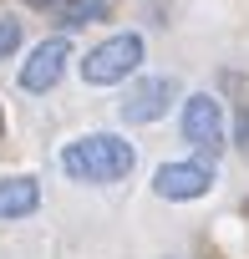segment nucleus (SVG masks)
<instances>
[{"label":"nucleus","mask_w":249,"mask_h":259,"mask_svg":"<svg viewBox=\"0 0 249 259\" xmlns=\"http://www.w3.org/2000/svg\"><path fill=\"white\" fill-rule=\"evenodd\" d=\"M244 208H249V203H244Z\"/></svg>","instance_id":"12"},{"label":"nucleus","mask_w":249,"mask_h":259,"mask_svg":"<svg viewBox=\"0 0 249 259\" xmlns=\"http://www.w3.org/2000/svg\"><path fill=\"white\" fill-rule=\"evenodd\" d=\"M107 21V0H61V26H97Z\"/></svg>","instance_id":"8"},{"label":"nucleus","mask_w":249,"mask_h":259,"mask_svg":"<svg viewBox=\"0 0 249 259\" xmlns=\"http://www.w3.org/2000/svg\"><path fill=\"white\" fill-rule=\"evenodd\" d=\"M178 102V81L173 76H143L128 87V97L117 102V117L128 122V127H148L158 117H168V107Z\"/></svg>","instance_id":"3"},{"label":"nucleus","mask_w":249,"mask_h":259,"mask_svg":"<svg viewBox=\"0 0 249 259\" xmlns=\"http://www.w3.org/2000/svg\"><path fill=\"white\" fill-rule=\"evenodd\" d=\"M133 163H138L133 143L117 138V133H87V138H76V143L61 148V173H66L71 183H97V188H102V183L128 178Z\"/></svg>","instance_id":"1"},{"label":"nucleus","mask_w":249,"mask_h":259,"mask_svg":"<svg viewBox=\"0 0 249 259\" xmlns=\"http://www.w3.org/2000/svg\"><path fill=\"white\" fill-rule=\"evenodd\" d=\"M76 66H81V81H87V87H117V81H128V76L143 66V36H138V31L107 36V41L92 46Z\"/></svg>","instance_id":"2"},{"label":"nucleus","mask_w":249,"mask_h":259,"mask_svg":"<svg viewBox=\"0 0 249 259\" xmlns=\"http://www.w3.org/2000/svg\"><path fill=\"white\" fill-rule=\"evenodd\" d=\"M31 6H56V0H31Z\"/></svg>","instance_id":"10"},{"label":"nucleus","mask_w":249,"mask_h":259,"mask_svg":"<svg viewBox=\"0 0 249 259\" xmlns=\"http://www.w3.org/2000/svg\"><path fill=\"white\" fill-rule=\"evenodd\" d=\"M16 46H21V21H11V16H6V21H0V61H6Z\"/></svg>","instance_id":"9"},{"label":"nucleus","mask_w":249,"mask_h":259,"mask_svg":"<svg viewBox=\"0 0 249 259\" xmlns=\"http://www.w3.org/2000/svg\"><path fill=\"white\" fill-rule=\"evenodd\" d=\"M0 133H6V112H0Z\"/></svg>","instance_id":"11"},{"label":"nucleus","mask_w":249,"mask_h":259,"mask_svg":"<svg viewBox=\"0 0 249 259\" xmlns=\"http://www.w3.org/2000/svg\"><path fill=\"white\" fill-rule=\"evenodd\" d=\"M66 61H71V41H66V36L41 41V46L31 51V61L21 66V87H26V92H51V87L61 81Z\"/></svg>","instance_id":"6"},{"label":"nucleus","mask_w":249,"mask_h":259,"mask_svg":"<svg viewBox=\"0 0 249 259\" xmlns=\"http://www.w3.org/2000/svg\"><path fill=\"white\" fill-rule=\"evenodd\" d=\"M214 188V163H163L153 173V193L168 198V203H188V198H203Z\"/></svg>","instance_id":"5"},{"label":"nucleus","mask_w":249,"mask_h":259,"mask_svg":"<svg viewBox=\"0 0 249 259\" xmlns=\"http://www.w3.org/2000/svg\"><path fill=\"white\" fill-rule=\"evenodd\" d=\"M183 143H193L209 158L224 148V107H219V97H209V92L183 97Z\"/></svg>","instance_id":"4"},{"label":"nucleus","mask_w":249,"mask_h":259,"mask_svg":"<svg viewBox=\"0 0 249 259\" xmlns=\"http://www.w3.org/2000/svg\"><path fill=\"white\" fill-rule=\"evenodd\" d=\"M36 208H41L36 178H0V224H6V219H26Z\"/></svg>","instance_id":"7"}]
</instances>
